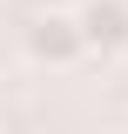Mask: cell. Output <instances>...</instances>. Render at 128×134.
<instances>
[{"mask_svg":"<svg viewBox=\"0 0 128 134\" xmlns=\"http://www.w3.org/2000/svg\"><path fill=\"white\" fill-rule=\"evenodd\" d=\"M20 54H27L34 67H47V74H67V67H81V60H88V47H81L74 7H47V14H34L27 27H20Z\"/></svg>","mask_w":128,"mask_h":134,"instance_id":"cell-1","label":"cell"},{"mask_svg":"<svg viewBox=\"0 0 128 134\" xmlns=\"http://www.w3.org/2000/svg\"><path fill=\"white\" fill-rule=\"evenodd\" d=\"M74 27H81L88 60H121L128 54V0H81Z\"/></svg>","mask_w":128,"mask_h":134,"instance_id":"cell-2","label":"cell"}]
</instances>
